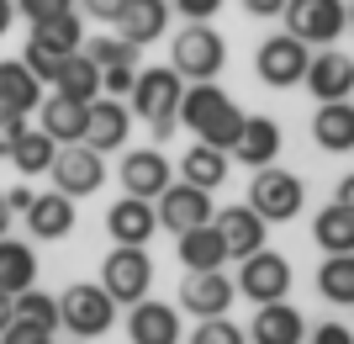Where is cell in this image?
Masks as SVG:
<instances>
[{"label": "cell", "instance_id": "cell-1", "mask_svg": "<svg viewBox=\"0 0 354 344\" xmlns=\"http://www.w3.org/2000/svg\"><path fill=\"white\" fill-rule=\"evenodd\" d=\"M243 117H249V111H238V106L227 101V90H217V85H185L180 122H185V127H191L207 149L233 154L238 133H243Z\"/></svg>", "mask_w": 354, "mask_h": 344}, {"label": "cell", "instance_id": "cell-2", "mask_svg": "<svg viewBox=\"0 0 354 344\" xmlns=\"http://www.w3.org/2000/svg\"><path fill=\"white\" fill-rule=\"evenodd\" d=\"M180 101H185V80H180L169 64H159V69H138L127 111L153 127V143H164V138L175 133V122H180Z\"/></svg>", "mask_w": 354, "mask_h": 344}, {"label": "cell", "instance_id": "cell-3", "mask_svg": "<svg viewBox=\"0 0 354 344\" xmlns=\"http://www.w3.org/2000/svg\"><path fill=\"white\" fill-rule=\"evenodd\" d=\"M222 64H227V43L212 21H191L180 27L175 37V53H169V69H175L185 85H217Z\"/></svg>", "mask_w": 354, "mask_h": 344}, {"label": "cell", "instance_id": "cell-4", "mask_svg": "<svg viewBox=\"0 0 354 344\" xmlns=\"http://www.w3.org/2000/svg\"><path fill=\"white\" fill-rule=\"evenodd\" d=\"M59 323L74 334V339H101L117 323V302L101 281H74L59 297Z\"/></svg>", "mask_w": 354, "mask_h": 344}, {"label": "cell", "instance_id": "cell-5", "mask_svg": "<svg viewBox=\"0 0 354 344\" xmlns=\"http://www.w3.org/2000/svg\"><path fill=\"white\" fill-rule=\"evenodd\" d=\"M286 32L307 48H333L349 27V6L344 0H286Z\"/></svg>", "mask_w": 354, "mask_h": 344}, {"label": "cell", "instance_id": "cell-6", "mask_svg": "<svg viewBox=\"0 0 354 344\" xmlns=\"http://www.w3.org/2000/svg\"><path fill=\"white\" fill-rule=\"evenodd\" d=\"M301 201H307V185H301V175L296 170H254L249 180V207L265 217V223H291L296 212H301Z\"/></svg>", "mask_w": 354, "mask_h": 344}, {"label": "cell", "instance_id": "cell-7", "mask_svg": "<svg viewBox=\"0 0 354 344\" xmlns=\"http://www.w3.org/2000/svg\"><path fill=\"white\" fill-rule=\"evenodd\" d=\"M307 64H312V48L296 43L291 32H275V37H265L259 53H254V75L265 80L270 90H291V85L307 80Z\"/></svg>", "mask_w": 354, "mask_h": 344}, {"label": "cell", "instance_id": "cell-8", "mask_svg": "<svg viewBox=\"0 0 354 344\" xmlns=\"http://www.w3.org/2000/svg\"><path fill=\"white\" fill-rule=\"evenodd\" d=\"M101 286L111 291V302H127V307H138V302H148V286H153V260H148V249H111L101 265Z\"/></svg>", "mask_w": 354, "mask_h": 344}, {"label": "cell", "instance_id": "cell-9", "mask_svg": "<svg viewBox=\"0 0 354 344\" xmlns=\"http://www.w3.org/2000/svg\"><path fill=\"white\" fill-rule=\"evenodd\" d=\"M238 297L249 302H286V291H291V260L275 255V249H259V255H249L243 265H238Z\"/></svg>", "mask_w": 354, "mask_h": 344}, {"label": "cell", "instance_id": "cell-10", "mask_svg": "<svg viewBox=\"0 0 354 344\" xmlns=\"http://www.w3.org/2000/svg\"><path fill=\"white\" fill-rule=\"evenodd\" d=\"M53 191H64L69 201H80V196H95L106 185V154L85 149V143H69V149H59V159H53Z\"/></svg>", "mask_w": 354, "mask_h": 344}, {"label": "cell", "instance_id": "cell-11", "mask_svg": "<svg viewBox=\"0 0 354 344\" xmlns=\"http://www.w3.org/2000/svg\"><path fill=\"white\" fill-rule=\"evenodd\" d=\"M127 133H133V111H127V101H111V96H95V101L85 106V149L95 154H117L127 149Z\"/></svg>", "mask_w": 354, "mask_h": 344}, {"label": "cell", "instance_id": "cell-12", "mask_svg": "<svg viewBox=\"0 0 354 344\" xmlns=\"http://www.w3.org/2000/svg\"><path fill=\"white\" fill-rule=\"evenodd\" d=\"M122 196H138V201H159L175 180H169V159H164L159 149H127L122 154Z\"/></svg>", "mask_w": 354, "mask_h": 344}, {"label": "cell", "instance_id": "cell-13", "mask_svg": "<svg viewBox=\"0 0 354 344\" xmlns=\"http://www.w3.org/2000/svg\"><path fill=\"white\" fill-rule=\"evenodd\" d=\"M233 297H238V286L222 270H185V281H180V307L196 318H227Z\"/></svg>", "mask_w": 354, "mask_h": 344}, {"label": "cell", "instance_id": "cell-14", "mask_svg": "<svg viewBox=\"0 0 354 344\" xmlns=\"http://www.w3.org/2000/svg\"><path fill=\"white\" fill-rule=\"evenodd\" d=\"M153 212H159V228H169V233H191V228H207L217 212H212V196L196 191V185H185V180H175L169 191L153 201Z\"/></svg>", "mask_w": 354, "mask_h": 344}, {"label": "cell", "instance_id": "cell-15", "mask_svg": "<svg viewBox=\"0 0 354 344\" xmlns=\"http://www.w3.org/2000/svg\"><path fill=\"white\" fill-rule=\"evenodd\" d=\"M301 85L317 96V106L349 101V96H354V59L344 53V48H323V53H312L307 80H301Z\"/></svg>", "mask_w": 354, "mask_h": 344}, {"label": "cell", "instance_id": "cell-16", "mask_svg": "<svg viewBox=\"0 0 354 344\" xmlns=\"http://www.w3.org/2000/svg\"><path fill=\"white\" fill-rule=\"evenodd\" d=\"M212 228H217L222 244H227V260H249V255H259V249H265V233H270V223L249 207V201L222 207L217 217H212Z\"/></svg>", "mask_w": 354, "mask_h": 344}, {"label": "cell", "instance_id": "cell-17", "mask_svg": "<svg viewBox=\"0 0 354 344\" xmlns=\"http://www.w3.org/2000/svg\"><path fill=\"white\" fill-rule=\"evenodd\" d=\"M106 233H111V244H122V249H148V239L159 233V212H153V201L122 196V201H111V212H106Z\"/></svg>", "mask_w": 354, "mask_h": 344}, {"label": "cell", "instance_id": "cell-18", "mask_svg": "<svg viewBox=\"0 0 354 344\" xmlns=\"http://www.w3.org/2000/svg\"><path fill=\"white\" fill-rule=\"evenodd\" d=\"M227 159H238V165H249V170H270L281 159V122L275 117H243V133H238Z\"/></svg>", "mask_w": 354, "mask_h": 344}, {"label": "cell", "instance_id": "cell-19", "mask_svg": "<svg viewBox=\"0 0 354 344\" xmlns=\"http://www.w3.org/2000/svg\"><path fill=\"white\" fill-rule=\"evenodd\" d=\"M164 27H169V0H127V11L117 16V37L127 48L159 43Z\"/></svg>", "mask_w": 354, "mask_h": 344}, {"label": "cell", "instance_id": "cell-20", "mask_svg": "<svg viewBox=\"0 0 354 344\" xmlns=\"http://www.w3.org/2000/svg\"><path fill=\"white\" fill-rule=\"evenodd\" d=\"M249 339L254 344H307V318L291 302H265L249 323Z\"/></svg>", "mask_w": 354, "mask_h": 344}, {"label": "cell", "instance_id": "cell-21", "mask_svg": "<svg viewBox=\"0 0 354 344\" xmlns=\"http://www.w3.org/2000/svg\"><path fill=\"white\" fill-rule=\"evenodd\" d=\"M127 339L133 344H180V313L169 302H138V307H127Z\"/></svg>", "mask_w": 354, "mask_h": 344}, {"label": "cell", "instance_id": "cell-22", "mask_svg": "<svg viewBox=\"0 0 354 344\" xmlns=\"http://www.w3.org/2000/svg\"><path fill=\"white\" fill-rule=\"evenodd\" d=\"M312 138L323 154H349L354 149V101H328L312 111Z\"/></svg>", "mask_w": 354, "mask_h": 344}, {"label": "cell", "instance_id": "cell-23", "mask_svg": "<svg viewBox=\"0 0 354 344\" xmlns=\"http://www.w3.org/2000/svg\"><path fill=\"white\" fill-rule=\"evenodd\" d=\"M43 106V85H37V75H32L21 59H0V111H21V117H32Z\"/></svg>", "mask_w": 354, "mask_h": 344}, {"label": "cell", "instance_id": "cell-24", "mask_svg": "<svg viewBox=\"0 0 354 344\" xmlns=\"http://www.w3.org/2000/svg\"><path fill=\"white\" fill-rule=\"evenodd\" d=\"M27 228H32V239H43V244L69 239V228H74V201H69L64 191H43L37 201H32V212H27Z\"/></svg>", "mask_w": 354, "mask_h": 344}, {"label": "cell", "instance_id": "cell-25", "mask_svg": "<svg viewBox=\"0 0 354 344\" xmlns=\"http://www.w3.org/2000/svg\"><path fill=\"white\" fill-rule=\"evenodd\" d=\"M27 48H37V53H48V59H74L80 48H85V27H80V16H53V21H43V27H32Z\"/></svg>", "mask_w": 354, "mask_h": 344}, {"label": "cell", "instance_id": "cell-26", "mask_svg": "<svg viewBox=\"0 0 354 344\" xmlns=\"http://www.w3.org/2000/svg\"><path fill=\"white\" fill-rule=\"evenodd\" d=\"M32 286H37V255H32V244L0 239V291H6V297H21Z\"/></svg>", "mask_w": 354, "mask_h": 344}, {"label": "cell", "instance_id": "cell-27", "mask_svg": "<svg viewBox=\"0 0 354 344\" xmlns=\"http://www.w3.org/2000/svg\"><path fill=\"white\" fill-rule=\"evenodd\" d=\"M43 133L59 143V149H69V143H80L85 138V106L80 101H69V96H48L43 101Z\"/></svg>", "mask_w": 354, "mask_h": 344}, {"label": "cell", "instance_id": "cell-28", "mask_svg": "<svg viewBox=\"0 0 354 344\" xmlns=\"http://www.w3.org/2000/svg\"><path fill=\"white\" fill-rule=\"evenodd\" d=\"M312 239L323 255H354V212L339 207V201H328L317 217H312Z\"/></svg>", "mask_w": 354, "mask_h": 344}, {"label": "cell", "instance_id": "cell-29", "mask_svg": "<svg viewBox=\"0 0 354 344\" xmlns=\"http://www.w3.org/2000/svg\"><path fill=\"white\" fill-rule=\"evenodd\" d=\"M180 175H185V185H196V191L212 196L222 180H227V154L196 143V149H185V159H180Z\"/></svg>", "mask_w": 354, "mask_h": 344}, {"label": "cell", "instance_id": "cell-30", "mask_svg": "<svg viewBox=\"0 0 354 344\" xmlns=\"http://www.w3.org/2000/svg\"><path fill=\"white\" fill-rule=\"evenodd\" d=\"M53 90H59V96H69V101H80V106H90L95 96H101V69L85 59V48H80L74 59H64V69H59V80H53Z\"/></svg>", "mask_w": 354, "mask_h": 344}, {"label": "cell", "instance_id": "cell-31", "mask_svg": "<svg viewBox=\"0 0 354 344\" xmlns=\"http://www.w3.org/2000/svg\"><path fill=\"white\" fill-rule=\"evenodd\" d=\"M180 260H185V270H222V260H227V244H222L217 228H191V233H180Z\"/></svg>", "mask_w": 354, "mask_h": 344}, {"label": "cell", "instance_id": "cell-32", "mask_svg": "<svg viewBox=\"0 0 354 344\" xmlns=\"http://www.w3.org/2000/svg\"><path fill=\"white\" fill-rule=\"evenodd\" d=\"M317 291H323V302L354 307V255H328L317 265Z\"/></svg>", "mask_w": 354, "mask_h": 344}, {"label": "cell", "instance_id": "cell-33", "mask_svg": "<svg viewBox=\"0 0 354 344\" xmlns=\"http://www.w3.org/2000/svg\"><path fill=\"white\" fill-rule=\"evenodd\" d=\"M53 159H59V143L37 127V133H27L21 143H16V154H11V165L21 170V175H48L53 170Z\"/></svg>", "mask_w": 354, "mask_h": 344}, {"label": "cell", "instance_id": "cell-34", "mask_svg": "<svg viewBox=\"0 0 354 344\" xmlns=\"http://www.w3.org/2000/svg\"><path fill=\"white\" fill-rule=\"evenodd\" d=\"M16 318H27V323H37V329H48V334L64 329L59 323V297H48V291H37V286L16 297Z\"/></svg>", "mask_w": 354, "mask_h": 344}, {"label": "cell", "instance_id": "cell-35", "mask_svg": "<svg viewBox=\"0 0 354 344\" xmlns=\"http://www.w3.org/2000/svg\"><path fill=\"white\" fill-rule=\"evenodd\" d=\"M85 59L95 69H122V64H138V48H127L122 37H85Z\"/></svg>", "mask_w": 354, "mask_h": 344}, {"label": "cell", "instance_id": "cell-36", "mask_svg": "<svg viewBox=\"0 0 354 344\" xmlns=\"http://www.w3.org/2000/svg\"><path fill=\"white\" fill-rule=\"evenodd\" d=\"M185 344H249V334L238 329L233 318H201L196 323V334Z\"/></svg>", "mask_w": 354, "mask_h": 344}, {"label": "cell", "instance_id": "cell-37", "mask_svg": "<svg viewBox=\"0 0 354 344\" xmlns=\"http://www.w3.org/2000/svg\"><path fill=\"white\" fill-rule=\"evenodd\" d=\"M74 0H16V16H27L32 27H43V21H53V16H69Z\"/></svg>", "mask_w": 354, "mask_h": 344}, {"label": "cell", "instance_id": "cell-38", "mask_svg": "<svg viewBox=\"0 0 354 344\" xmlns=\"http://www.w3.org/2000/svg\"><path fill=\"white\" fill-rule=\"evenodd\" d=\"M27 133H32V127H27V117H21V111H0V159H11L16 143H21Z\"/></svg>", "mask_w": 354, "mask_h": 344}, {"label": "cell", "instance_id": "cell-39", "mask_svg": "<svg viewBox=\"0 0 354 344\" xmlns=\"http://www.w3.org/2000/svg\"><path fill=\"white\" fill-rule=\"evenodd\" d=\"M0 344H53V334L37 329V323H27V318H11V323L0 329Z\"/></svg>", "mask_w": 354, "mask_h": 344}, {"label": "cell", "instance_id": "cell-40", "mask_svg": "<svg viewBox=\"0 0 354 344\" xmlns=\"http://www.w3.org/2000/svg\"><path fill=\"white\" fill-rule=\"evenodd\" d=\"M133 85H138V64H122V69H106L101 75V96H111V101L133 96Z\"/></svg>", "mask_w": 354, "mask_h": 344}, {"label": "cell", "instance_id": "cell-41", "mask_svg": "<svg viewBox=\"0 0 354 344\" xmlns=\"http://www.w3.org/2000/svg\"><path fill=\"white\" fill-rule=\"evenodd\" d=\"M169 11H180L185 21H212V16L222 11V0H175Z\"/></svg>", "mask_w": 354, "mask_h": 344}, {"label": "cell", "instance_id": "cell-42", "mask_svg": "<svg viewBox=\"0 0 354 344\" xmlns=\"http://www.w3.org/2000/svg\"><path fill=\"white\" fill-rule=\"evenodd\" d=\"M307 344H354V329H344V323H317V329H307Z\"/></svg>", "mask_w": 354, "mask_h": 344}, {"label": "cell", "instance_id": "cell-43", "mask_svg": "<svg viewBox=\"0 0 354 344\" xmlns=\"http://www.w3.org/2000/svg\"><path fill=\"white\" fill-rule=\"evenodd\" d=\"M85 6V16H95V21H111L117 27V16L127 11V0H80Z\"/></svg>", "mask_w": 354, "mask_h": 344}, {"label": "cell", "instance_id": "cell-44", "mask_svg": "<svg viewBox=\"0 0 354 344\" xmlns=\"http://www.w3.org/2000/svg\"><path fill=\"white\" fill-rule=\"evenodd\" d=\"M32 201H37V191H32V185H11V191H6V207L21 212V217L32 212Z\"/></svg>", "mask_w": 354, "mask_h": 344}, {"label": "cell", "instance_id": "cell-45", "mask_svg": "<svg viewBox=\"0 0 354 344\" xmlns=\"http://www.w3.org/2000/svg\"><path fill=\"white\" fill-rule=\"evenodd\" d=\"M243 11H249V16H281L286 0H243Z\"/></svg>", "mask_w": 354, "mask_h": 344}, {"label": "cell", "instance_id": "cell-46", "mask_svg": "<svg viewBox=\"0 0 354 344\" xmlns=\"http://www.w3.org/2000/svg\"><path fill=\"white\" fill-rule=\"evenodd\" d=\"M333 201L354 212V175H344V180H339V191H333Z\"/></svg>", "mask_w": 354, "mask_h": 344}, {"label": "cell", "instance_id": "cell-47", "mask_svg": "<svg viewBox=\"0 0 354 344\" xmlns=\"http://www.w3.org/2000/svg\"><path fill=\"white\" fill-rule=\"evenodd\" d=\"M16 21V0H0V37H6V27Z\"/></svg>", "mask_w": 354, "mask_h": 344}, {"label": "cell", "instance_id": "cell-48", "mask_svg": "<svg viewBox=\"0 0 354 344\" xmlns=\"http://www.w3.org/2000/svg\"><path fill=\"white\" fill-rule=\"evenodd\" d=\"M11 318H16V297H6V291H0V329H6Z\"/></svg>", "mask_w": 354, "mask_h": 344}, {"label": "cell", "instance_id": "cell-49", "mask_svg": "<svg viewBox=\"0 0 354 344\" xmlns=\"http://www.w3.org/2000/svg\"><path fill=\"white\" fill-rule=\"evenodd\" d=\"M6 228H11V207H6V191H0V239H6Z\"/></svg>", "mask_w": 354, "mask_h": 344}, {"label": "cell", "instance_id": "cell-50", "mask_svg": "<svg viewBox=\"0 0 354 344\" xmlns=\"http://www.w3.org/2000/svg\"><path fill=\"white\" fill-rule=\"evenodd\" d=\"M349 27H354V0H349Z\"/></svg>", "mask_w": 354, "mask_h": 344}]
</instances>
